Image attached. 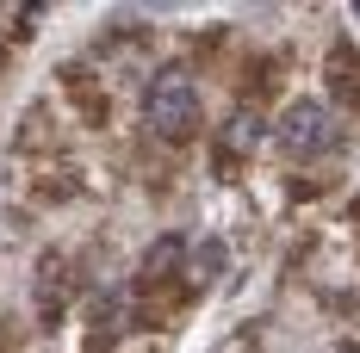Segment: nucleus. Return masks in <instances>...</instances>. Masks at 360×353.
<instances>
[{
    "instance_id": "1",
    "label": "nucleus",
    "mask_w": 360,
    "mask_h": 353,
    "mask_svg": "<svg viewBox=\"0 0 360 353\" xmlns=\"http://www.w3.org/2000/svg\"><path fill=\"white\" fill-rule=\"evenodd\" d=\"M199 118H205V106H199V81H193L186 69H162L143 87V124L162 142H186L193 131H199Z\"/></svg>"
},
{
    "instance_id": "2",
    "label": "nucleus",
    "mask_w": 360,
    "mask_h": 353,
    "mask_svg": "<svg viewBox=\"0 0 360 353\" xmlns=\"http://www.w3.org/2000/svg\"><path fill=\"white\" fill-rule=\"evenodd\" d=\"M335 142H342V118H335L329 100H292L286 106V118H280V149H286V155L317 161Z\"/></svg>"
},
{
    "instance_id": "3",
    "label": "nucleus",
    "mask_w": 360,
    "mask_h": 353,
    "mask_svg": "<svg viewBox=\"0 0 360 353\" xmlns=\"http://www.w3.org/2000/svg\"><path fill=\"white\" fill-rule=\"evenodd\" d=\"M69 298H75V267L63 260V254H44V267H37V317L63 322Z\"/></svg>"
},
{
    "instance_id": "4",
    "label": "nucleus",
    "mask_w": 360,
    "mask_h": 353,
    "mask_svg": "<svg viewBox=\"0 0 360 353\" xmlns=\"http://www.w3.org/2000/svg\"><path fill=\"white\" fill-rule=\"evenodd\" d=\"M180 267H186V242H180V236L149 242L143 248V267H137V291H162V285H174Z\"/></svg>"
},
{
    "instance_id": "5",
    "label": "nucleus",
    "mask_w": 360,
    "mask_h": 353,
    "mask_svg": "<svg viewBox=\"0 0 360 353\" xmlns=\"http://www.w3.org/2000/svg\"><path fill=\"white\" fill-rule=\"evenodd\" d=\"M329 87H335V100H360V81H354V50H348V44H335V50H329Z\"/></svg>"
},
{
    "instance_id": "6",
    "label": "nucleus",
    "mask_w": 360,
    "mask_h": 353,
    "mask_svg": "<svg viewBox=\"0 0 360 353\" xmlns=\"http://www.w3.org/2000/svg\"><path fill=\"white\" fill-rule=\"evenodd\" d=\"M224 155H243V149H255V142H261V118H255V112H236V118H230V124H224Z\"/></svg>"
},
{
    "instance_id": "7",
    "label": "nucleus",
    "mask_w": 360,
    "mask_h": 353,
    "mask_svg": "<svg viewBox=\"0 0 360 353\" xmlns=\"http://www.w3.org/2000/svg\"><path fill=\"white\" fill-rule=\"evenodd\" d=\"M217 267H224V242H205L199 254H193V285L217 279Z\"/></svg>"
},
{
    "instance_id": "8",
    "label": "nucleus",
    "mask_w": 360,
    "mask_h": 353,
    "mask_svg": "<svg viewBox=\"0 0 360 353\" xmlns=\"http://www.w3.org/2000/svg\"><path fill=\"white\" fill-rule=\"evenodd\" d=\"M0 69H6V50H0Z\"/></svg>"
}]
</instances>
